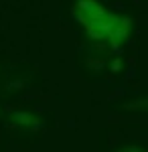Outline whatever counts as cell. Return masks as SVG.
Returning <instances> with one entry per match:
<instances>
[{"instance_id": "cell-1", "label": "cell", "mask_w": 148, "mask_h": 152, "mask_svg": "<svg viewBox=\"0 0 148 152\" xmlns=\"http://www.w3.org/2000/svg\"><path fill=\"white\" fill-rule=\"evenodd\" d=\"M12 122L18 124V126H24V128H39V120L31 114H14Z\"/></svg>"}, {"instance_id": "cell-2", "label": "cell", "mask_w": 148, "mask_h": 152, "mask_svg": "<svg viewBox=\"0 0 148 152\" xmlns=\"http://www.w3.org/2000/svg\"><path fill=\"white\" fill-rule=\"evenodd\" d=\"M122 152H124V150H122ZM130 152H142V150H130Z\"/></svg>"}]
</instances>
